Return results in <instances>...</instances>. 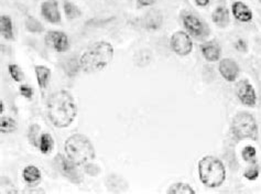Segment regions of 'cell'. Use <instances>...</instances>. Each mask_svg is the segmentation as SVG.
Wrapping results in <instances>:
<instances>
[{
  "instance_id": "cell-1",
  "label": "cell",
  "mask_w": 261,
  "mask_h": 194,
  "mask_svg": "<svg viewBox=\"0 0 261 194\" xmlns=\"http://www.w3.org/2000/svg\"><path fill=\"white\" fill-rule=\"evenodd\" d=\"M77 107L72 95L66 90H59L51 95L48 101V116L57 128H66L74 122Z\"/></svg>"
},
{
  "instance_id": "cell-2",
  "label": "cell",
  "mask_w": 261,
  "mask_h": 194,
  "mask_svg": "<svg viewBox=\"0 0 261 194\" xmlns=\"http://www.w3.org/2000/svg\"><path fill=\"white\" fill-rule=\"evenodd\" d=\"M114 59V48L109 42L99 41L87 49L80 59L81 69L85 73L102 71Z\"/></svg>"
},
{
  "instance_id": "cell-3",
  "label": "cell",
  "mask_w": 261,
  "mask_h": 194,
  "mask_svg": "<svg viewBox=\"0 0 261 194\" xmlns=\"http://www.w3.org/2000/svg\"><path fill=\"white\" fill-rule=\"evenodd\" d=\"M68 158L76 164H86L95 158V149L90 140L82 134L73 135L68 138L64 146Z\"/></svg>"
},
{
  "instance_id": "cell-4",
  "label": "cell",
  "mask_w": 261,
  "mask_h": 194,
  "mask_svg": "<svg viewBox=\"0 0 261 194\" xmlns=\"http://www.w3.org/2000/svg\"><path fill=\"white\" fill-rule=\"evenodd\" d=\"M198 175L207 188H218L226 179V169L221 160L214 156H206L198 162Z\"/></svg>"
},
{
  "instance_id": "cell-5",
  "label": "cell",
  "mask_w": 261,
  "mask_h": 194,
  "mask_svg": "<svg viewBox=\"0 0 261 194\" xmlns=\"http://www.w3.org/2000/svg\"><path fill=\"white\" fill-rule=\"evenodd\" d=\"M231 131L237 140L258 139V125L255 117L246 111L236 114L231 122Z\"/></svg>"
},
{
  "instance_id": "cell-6",
  "label": "cell",
  "mask_w": 261,
  "mask_h": 194,
  "mask_svg": "<svg viewBox=\"0 0 261 194\" xmlns=\"http://www.w3.org/2000/svg\"><path fill=\"white\" fill-rule=\"evenodd\" d=\"M54 164L56 170L72 183L80 184L83 182V176L76 169V164L72 162L69 158L66 159L64 156L56 155L54 158Z\"/></svg>"
},
{
  "instance_id": "cell-7",
  "label": "cell",
  "mask_w": 261,
  "mask_h": 194,
  "mask_svg": "<svg viewBox=\"0 0 261 194\" xmlns=\"http://www.w3.org/2000/svg\"><path fill=\"white\" fill-rule=\"evenodd\" d=\"M183 24L186 30L191 35L197 40H202L206 38L209 34V29L202 20L196 17L195 15L189 14L183 17Z\"/></svg>"
},
{
  "instance_id": "cell-8",
  "label": "cell",
  "mask_w": 261,
  "mask_h": 194,
  "mask_svg": "<svg viewBox=\"0 0 261 194\" xmlns=\"http://www.w3.org/2000/svg\"><path fill=\"white\" fill-rule=\"evenodd\" d=\"M170 45H171L172 50L176 53V54L185 56L189 55L193 50V43L191 40L190 35L185 34L184 31H177L171 36V41H170Z\"/></svg>"
},
{
  "instance_id": "cell-9",
  "label": "cell",
  "mask_w": 261,
  "mask_h": 194,
  "mask_svg": "<svg viewBox=\"0 0 261 194\" xmlns=\"http://www.w3.org/2000/svg\"><path fill=\"white\" fill-rule=\"evenodd\" d=\"M236 95H237L240 103L246 106L254 107L257 102V95L254 86L248 80H243L236 86Z\"/></svg>"
},
{
  "instance_id": "cell-10",
  "label": "cell",
  "mask_w": 261,
  "mask_h": 194,
  "mask_svg": "<svg viewBox=\"0 0 261 194\" xmlns=\"http://www.w3.org/2000/svg\"><path fill=\"white\" fill-rule=\"evenodd\" d=\"M45 43L56 52H65L69 50V38L64 32L49 31L45 35Z\"/></svg>"
},
{
  "instance_id": "cell-11",
  "label": "cell",
  "mask_w": 261,
  "mask_h": 194,
  "mask_svg": "<svg viewBox=\"0 0 261 194\" xmlns=\"http://www.w3.org/2000/svg\"><path fill=\"white\" fill-rule=\"evenodd\" d=\"M219 73L228 82H235L239 75V67L237 62L231 59H224L219 63Z\"/></svg>"
},
{
  "instance_id": "cell-12",
  "label": "cell",
  "mask_w": 261,
  "mask_h": 194,
  "mask_svg": "<svg viewBox=\"0 0 261 194\" xmlns=\"http://www.w3.org/2000/svg\"><path fill=\"white\" fill-rule=\"evenodd\" d=\"M41 14H42V17L47 21L51 23H59L61 21L59 6H57V2L54 0L44 1L42 6H41Z\"/></svg>"
},
{
  "instance_id": "cell-13",
  "label": "cell",
  "mask_w": 261,
  "mask_h": 194,
  "mask_svg": "<svg viewBox=\"0 0 261 194\" xmlns=\"http://www.w3.org/2000/svg\"><path fill=\"white\" fill-rule=\"evenodd\" d=\"M201 51L203 56L209 62H216L221 57V47L216 41H209L202 44Z\"/></svg>"
},
{
  "instance_id": "cell-14",
  "label": "cell",
  "mask_w": 261,
  "mask_h": 194,
  "mask_svg": "<svg viewBox=\"0 0 261 194\" xmlns=\"http://www.w3.org/2000/svg\"><path fill=\"white\" fill-rule=\"evenodd\" d=\"M231 9H233L234 17L240 22H249L252 19L251 10L242 1L235 2Z\"/></svg>"
},
{
  "instance_id": "cell-15",
  "label": "cell",
  "mask_w": 261,
  "mask_h": 194,
  "mask_svg": "<svg viewBox=\"0 0 261 194\" xmlns=\"http://www.w3.org/2000/svg\"><path fill=\"white\" fill-rule=\"evenodd\" d=\"M213 22L219 28H226L229 23V11L226 7H217L212 15Z\"/></svg>"
},
{
  "instance_id": "cell-16",
  "label": "cell",
  "mask_w": 261,
  "mask_h": 194,
  "mask_svg": "<svg viewBox=\"0 0 261 194\" xmlns=\"http://www.w3.org/2000/svg\"><path fill=\"white\" fill-rule=\"evenodd\" d=\"M163 22V17L158 10H152L148 12L144 19V26L147 29H159Z\"/></svg>"
},
{
  "instance_id": "cell-17",
  "label": "cell",
  "mask_w": 261,
  "mask_h": 194,
  "mask_svg": "<svg viewBox=\"0 0 261 194\" xmlns=\"http://www.w3.org/2000/svg\"><path fill=\"white\" fill-rule=\"evenodd\" d=\"M35 75L38 80V84L42 89L47 88L49 84L50 77H51V70L44 67V65H36L35 67Z\"/></svg>"
},
{
  "instance_id": "cell-18",
  "label": "cell",
  "mask_w": 261,
  "mask_h": 194,
  "mask_svg": "<svg viewBox=\"0 0 261 194\" xmlns=\"http://www.w3.org/2000/svg\"><path fill=\"white\" fill-rule=\"evenodd\" d=\"M0 32L6 40H14V27L9 16H1L0 17Z\"/></svg>"
},
{
  "instance_id": "cell-19",
  "label": "cell",
  "mask_w": 261,
  "mask_h": 194,
  "mask_svg": "<svg viewBox=\"0 0 261 194\" xmlns=\"http://www.w3.org/2000/svg\"><path fill=\"white\" fill-rule=\"evenodd\" d=\"M23 179L29 184H35L41 180V172L35 166H28L23 169Z\"/></svg>"
},
{
  "instance_id": "cell-20",
  "label": "cell",
  "mask_w": 261,
  "mask_h": 194,
  "mask_svg": "<svg viewBox=\"0 0 261 194\" xmlns=\"http://www.w3.org/2000/svg\"><path fill=\"white\" fill-rule=\"evenodd\" d=\"M169 194H195V191L192 189V187L183 182L174 183L170 187Z\"/></svg>"
},
{
  "instance_id": "cell-21",
  "label": "cell",
  "mask_w": 261,
  "mask_h": 194,
  "mask_svg": "<svg viewBox=\"0 0 261 194\" xmlns=\"http://www.w3.org/2000/svg\"><path fill=\"white\" fill-rule=\"evenodd\" d=\"M53 138L51 137V135L49 134H42L40 137V142H39V148L42 154L47 155L49 152H51L53 149Z\"/></svg>"
},
{
  "instance_id": "cell-22",
  "label": "cell",
  "mask_w": 261,
  "mask_h": 194,
  "mask_svg": "<svg viewBox=\"0 0 261 194\" xmlns=\"http://www.w3.org/2000/svg\"><path fill=\"white\" fill-rule=\"evenodd\" d=\"M26 28L29 32H32V34H40V32L43 31V26L38 19H35L32 16H28L26 19Z\"/></svg>"
},
{
  "instance_id": "cell-23",
  "label": "cell",
  "mask_w": 261,
  "mask_h": 194,
  "mask_svg": "<svg viewBox=\"0 0 261 194\" xmlns=\"http://www.w3.org/2000/svg\"><path fill=\"white\" fill-rule=\"evenodd\" d=\"M17 129V122L14 118L10 117H1L0 119V130L3 134L14 133Z\"/></svg>"
},
{
  "instance_id": "cell-24",
  "label": "cell",
  "mask_w": 261,
  "mask_h": 194,
  "mask_svg": "<svg viewBox=\"0 0 261 194\" xmlns=\"http://www.w3.org/2000/svg\"><path fill=\"white\" fill-rule=\"evenodd\" d=\"M63 7H64V12L68 19L73 20V19L81 17L82 12L80 10V8L74 5V3H72L71 1H68V0H66V1H64Z\"/></svg>"
},
{
  "instance_id": "cell-25",
  "label": "cell",
  "mask_w": 261,
  "mask_h": 194,
  "mask_svg": "<svg viewBox=\"0 0 261 194\" xmlns=\"http://www.w3.org/2000/svg\"><path fill=\"white\" fill-rule=\"evenodd\" d=\"M78 68H81L80 62H77V60H76V59H74V57H72V59L68 60V63H66V64L64 65L65 73L68 74V75H70V76L75 75V74L77 73Z\"/></svg>"
},
{
  "instance_id": "cell-26",
  "label": "cell",
  "mask_w": 261,
  "mask_h": 194,
  "mask_svg": "<svg viewBox=\"0 0 261 194\" xmlns=\"http://www.w3.org/2000/svg\"><path fill=\"white\" fill-rule=\"evenodd\" d=\"M39 133H40V128L38 125H32L30 127V129H29V134H28L29 141H30L33 146H35V147H39V142H40Z\"/></svg>"
},
{
  "instance_id": "cell-27",
  "label": "cell",
  "mask_w": 261,
  "mask_h": 194,
  "mask_svg": "<svg viewBox=\"0 0 261 194\" xmlns=\"http://www.w3.org/2000/svg\"><path fill=\"white\" fill-rule=\"evenodd\" d=\"M8 71H9L10 76L14 78L16 82H18V83H20V82L23 80V72L19 65L10 64L9 67H8Z\"/></svg>"
},
{
  "instance_id": "cell-28",
  "label": "cell",
  "mask_w": 261,
  "mask_h": 194,
  "mask_svg": "<svg viewBox=\"0 0 261 194\" xmlns=\"http://www.w3.org/2000/svg\"><path fill=\"white\" fill-rule=\"evenodd\" d=\"M256 156H257V151L256 148L252 146H246L244 148L243 150V158L247 162H256Z\"/></svg>"
},
{
  "instance_id": "cell-29",
  "label": "cell",
  "mask_w": 261,
  "mask_h": 194,
  "mask_svg": "<svg viewBox=\"0 0 261 194\" xmlns=\"http://www.w3.org/2000/svg\"><path fill=\"white\" fill-rule=\"evenodd\" d=\"M244 176L249 181H255L259 176V166L256 162L252 163V166L247 168V170L244 172Z\"/></svg>"
},
{
  "instance_id": "cell-30",
  "label": "cell",
  "mask_w": 261,
  "mask_h": 194,
  "mask_svg": "<svg viewBox=\"0 0 261 194\" xmlns=\"http://www.w3.org/2000/svg\"><path fill=\"white\" fill-rule=\"evenodd\" d=\"M20 93H21L22 96L30 100L33 95V89L29 85H21L20 86Z\"/></svg>"
},
{
  "instance_id": "cell-31",
  "label": "cell",
  "mask_w": 261,
  "mask_h": 194,
  "mask_svg": "<svg viewBox=\"0 0 261 194\" xmlns=\"http://www.w3.org/2000/svg\"><path fill=\"white\" fill-rule=\"evenodd\" d=\"M156 2V0H138V3L141 7H148L151 6Z\"/></svg>"
},
{
  "instance_id": "cell-32",
  "label": "cell",
  "mask_w": 261,
  "mask_h": 194,
  "mask_svg": "<svg viewBox=\"0 0 261 194\" xmlns=\"http://www.w3.org/2000/svg\"><path fill=\"white\" fill-rule=\"evenodd\" d=\"M194 1L196 2L197 6H201V7H205L209 5V0H194Z\"/></svg>"
},
{
  "instance_id": "cell-33",
  "label": "cell",
  "mask_w": 261,
  "mask_h": 194,
  "mask_svg": "<svg viewBox=\"0 0 261 194\" xmlns=\"http://www.w3.org/2000/svg\"><path fill=\"white\" fill-rule=\"evenodd\" d=\"M3 111V102L1 101V113Z\"/></svg>"
},
{
  "instance_id": "cell-34",
  "label": "cell",
  "mask_w": 261,
  "mask_h": 194,
  "mask_svg": "<svg viewBox=\"0 0 261 194\" xmlns=\"http://www.w3.org/2000/svg\"><path fill=\"white\" fill-rule=\"evenodd\" d=\"M259 1H260V2H261V0H259Z\"/></svg>"
}]
</instances>
